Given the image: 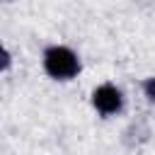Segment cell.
Segmentation results:
<instances>
[{
    "instance_id": "obj_1",
    "label": "cell",
    "mask_w": 155,
    "mask_h": 155,
    "mask_svg": "<svg viewBox=\"0 0 155 155\" xmlns=\"http://www.w3.org/2000/svg\"><path fill=\"white\" fill-rule=\"evenodd\" d=\"M44 70L53 80H73L80 73V58L68 46H48L44 51Z\"/></svg>"
},
{
    "instance_id": "obj_2",
    "label": "cell",
    "mask_w": 155,
    "mask_h": 155,
    "mask_svg": "<svg viewBox=\"0 0 155 155\" xmlns=\"http://www.w3.org/2000/svg\"><path fill=\"white\" fill-rule=\"evenodd\" d=\"M92 107L102 114V116H114L124 109V94L116 85L104 82L99 87L92 90Z\"/></svg>"
},
{
    "instance_id": "obj_3",
    "label": "cell",
    "mask_w": 155,
    "mask_h": 155,
    "mask_svg": "<svg viewBox=\"0 0 155 155\" xmlns=\"http://www.w3.org/2000/svg\"><path fill=\"white\" fill-rule=\"evenodd\" d=\"M10 65H12V56H10V51L0 44V73H5Z\"/></svg>"
},
{
    "instance_id": "obj_4",
    "label": "cell",
    "mask_w": 155,
    "mask_h": 155,
    "mask_svg": "<svg viewBox=\"0 0 155 155\" xmlns=\"http://www.w3.org/2000/svg\"><path fill=\"white\" fill-rule=\"evenodd\" d=\"M153 85H155V82H153V78H148V80L143 82V90H145V99H148V102H153V99H155V90H153Z\"/></svg>"
}]
</instances>
